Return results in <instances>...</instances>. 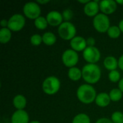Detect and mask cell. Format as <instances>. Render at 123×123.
<instances>
[{"label":"cell","instance_id":"cell-37","mask_svg":"<svg viewBox=\"0 0 123 123\" xmlns=\"http://www.w3.org/2000/svg\"><path fill=\"white\" fill-rule=\"evenodd\" d=\"M116 2H117V4H120V5H122L123 6V0H117V1H116Z\"/></svg>","mask_w":123,"mask_h":123},{"label":"cell","instance_id":"cell-1","mask_svg":"<svg viewBox=\"0 0 123 123\" xmlns=\"http://www.w3.org/2000/svg\"><path fill=\"white\" fill-rule=\"evenodd\" d=\"M82 79L86 84L93 85L99 82L102 76V71L100 67L97 64L87 63L83 66Z\"/></svg>","mask_w":123,"mask_h":123},{"label":"cell","instance_id":"cell-25","mask_svg":"<svg viewBox=\"0 0 123 123\" xmlns=\"http://www.w3.org/2000/svg\"><path fill=\"white\" fill-rule=\"evenodd\" d=\"M108 79L112 83H119L121 80V75L120 73L117 70L110 71L108 74Z\"/></svg>","mask_w":123,"mask_h":123},{"label":"cell","instance_id":"cell-9","mask_svg":"<svg viewBox=\"0 0 123 123\" xmlns=\"http://www.w3.org/2000/svg\"><path fill=\"white\" fill-rule=\"evenodd\" d=\"M82 55L86 62L92 64H97L101 58V53L95 46L86 47V48L82 52Z\"/></svg>","mask_w":123,"mask_h":123},{"label":"cell","instance_id":"cell-2","mask_svg":"<svg viewBox=\"0 0 123 123\" xmlns=\"http://www.w3.org/2000/svg\"><path fill=\"white\" fill-rule=\"evenodd\" d=\"M97 95V91L94 87L88 84H81L76 91L77 99L84 105H89L94 102Z\"/></svg>","mask_w":123,"mask_h":123},{"label":"cell","instance_id":"cell-16","mask_svg":"<svg viewBox=\"0 0 123 123\" xmlns=\"http://www.w3.org/2000/svg\"><path fill=\"white\" fill-rule=\"evenodd\" d=\"M104 66L109 71L117 70L118 67V60L112 55L107 56L104 60Z\"/></svg>","mask_w":123,"mask_h":123},{"label":"cell","instance_id":"cell-34","mask_svg":"<svg viewBox=\"0 0 123 123\" xmlns=\"http://www.w3.org/2000/svg\"><path fill=\"white\" fill-rule=\"evenodd\" d=\"M118 88L121 90V92L123 93V78L121 79V80L118 83Z\"/></svg>","mask_w":123,"mask_h":123},{"label":"cell","instance_id":"cell-15","mask_svg":"<svg viewBox=\"0 0 123 123\" xmlns=\"http://www.w3.org/2000/svg\"><path fill=\"white\" fill-rule=\"evenodd\" d=\"M94 102L99 107H106L110 105L111 99L108 93L100 92L97 94Z\"/></svg>","mask_w":123,"mask_h":123},{"label":"cell","instance_id":"cell-10","mask_svg":"<svg viewBox=\"0 0 123 123\" xmlns=\"http://www.w3.org/2000/svg\"><path fill=\"white\" fill-rule=\"evenodd\" d=\"M46 19L48 21V25L58 27L64 22L62 13L56 10H52L49 12L46 15Z\"/></svg>","mask_w":123,"mask_h":123},{"label":"cell","instance_id":"cell-30","mask_svg":"<svg viewBox=\"0 0 123 123\" xmlns=\"http://www.w3.org/2000/svg\"><path fill=\"white\" fill-rule=\"evenodd\" d=\"M95 123H113L112 122L111 120H110L109 118L107 117H102L98 119Z\"/></svg>","mask_w":123,"mask_h":123},{"label":"cell","instance_id":"cell-27","mask_svg":"<svg viewBox=\"0 0 123 123\" xmlns=\"http://www.w3.org/2000/svg\"><path fill=\"white\" fill-rule=\"evenodd\" d=\"M43 43L42 35L39 34H34L30 37V43L33 46H39Z\"/></svg>","mask_w":123,"mask_h":123},{"label":"cell","instance_id":"cell-35","mask_svg":"<svg viewBox=\"0 0 123 123\" xmlns=\"http://www.w3.org/2000/svg\"><path fill=\"white\" fill-rule=\"evenodd\" d=\"M118 27L121 31V32L123 33V19H121L120 22H119V24H118Z\"/></svg>","mask_w":123,"mask_h":123},{"label":"cell","instance_id":"cell-26","mask_svg":"<svg viewBox=\"0 0 123 123\" xmlns=\"http://www.w3.org/2000/svg\"><path fill=\"white\" fill-rule=\"evenodd\" d=\"M110 120L113 123H123V112L120 111L114 112L111 115Z\"/></svg>","mask_w":123,"mask_h":123},{"label":"cell","instance_id":"cell-8","mask_svg":"<svg viewBox=\"0 0 123 123\" xmlns=\"http://www.w3.org/2000/svg\"><path fill=\"white\" fill-rule=\"evenodd\" d=\"M26 23L25 17L21 14H14L8 19V28L12 32L21 31Z\"/></svg>","mask_w":123,"mask_h":123},{"label":"cell","instance_id":"cell-28","mask_svg":"<svg viewBox=\"0 0 123 123\" xmlns=\"http://www.w3.org/2000/svg\"><path fill=\"white\" fill-rule=\"evenodd\" d=\"M62 16L64 22H70L74 17V12L71 9H66L63 11Z\"/></svg>","mask_w":123,"mask_h":123},{"label":"cell","instance_id":"cell-33","mask_svg":"<svg viewBox=\"0 0 123 123\" xmlns=\"http://www.w3.org/2000/svg\"><path fill=\"white\" fill-rule=\"evenodd\" d=\"M39 5H43V4H46L50 2L49 0H40V1H36Z\"/></svg>","mask_w":123,"mask_h":123},{"label":"cell","instance_id":"cell-38","mask_svg":"<svg viewBox=\"0 0 123 123\" xmlns=\"http://www.w3.org/2000/svg\"><path fill=\"white\" fill-rule=\"evenodd\" d=\"M30 123H40V122H39L38 120H33V121H30Z\"/></svg>","mask_w":123,"mask_h":123},{"label":"cell","instance_id":"cell-3","mask_svg":"<svg viewBox=\"0 0 123 123\" xmlns=\"http://www.w3.org/2000/svg\"><path fill=\"white\" fill-rule=\"evenodd\" d=\"M61 88V81L55 76H48L42 84V89L47 95H54L57 94Z\"/></svg>","mask_w":123,"mask_h":123},{"label":"cell","instance_id":"cell-36","mask_svg":"<svg viewBox=\"0 0 123 123\" xmlns=\"http://www.w3.org/2000/svg\"><path fill=\"white\" fill-rule=\"evenodd\" d=\"M89 1V0H84V1H81V0H79V1H78V2L79 3H80V4H84V5H86L88 2Z\"/></svg>","mask_w":123,"mask_h":123},{"label":"cell","instance_id":"cell-19","mask_svg":"<svg viewBox=\"0 0 123 123\" xmlns=\"http://www.w3.org/2000/svg\"><path fill=\"white\" fill-rule=\"evenodd\" d=\"M43 43L48 45V46H52L53 45L56 41H57V37L56 35L52 32H46L43 35Z\"/></svg>","mask_w":123,"mask_h":123},{"label":"cell","instance_id":"cell-32","mask_svg":"<svg viewBox=\"0 0 123 123\" xmlns=\"http://www.w3.org/2000/svg\"><path fill=\"white\" fill-rule=\"evenodd\" d=\"M118 67L123 71V54L118 59Z\"/></svg>","mask_w":123,"mask_h":123},{"label":"cell","instance_id":"cell-24","mask_svg":"<svg viewBox=\"0 0 123 123\" xmlns=\"http://www.w3.org/2000/svg\"><path fill=\"white\" fill-rule=\"evenodd\" d=\"M121 33L122 32L120 31L119 27L118 26H115V25L111 26L109 28V30H107V34L108 37L112 38V39H117V38H118L120 36Z\"/></svg>","mask_w":123,"mask_h":123},{"label":"cell","instance_id":"cell-12","mask_svg":"<svg viewBox=\"0 0 123 123\" xmlns=\"http://www.w3.org/2000/svg\"><path fill=\"white\" fill-rule=\"evenodd\" d=\"M99 1L97 0L89 1L86 5L84 6V13L85 15L89 17H94L100 11L99 9Z\"/></svg>","mask_w":123,"mask_h":123},{"label":"cell","instance_id":"cell-13","mask_svg":"<svg viewBox=\"0 0 123 123\" xmlns=\"http://www.w3.org/2000/svg\"><path fill=\"white\" fill-rule=\"evenodd\" d=\"M70 45L72 50L76 52H83L87 47L86 39L81 36H76L70 41Z\"/></svg>","mask_w":123,"mask_h":123},{"label":"cell","instance_id":"cell-14","mask_svg":"<svg viewBox=\"0 0 123 123\" xmlns=\"http://www.w3.org/2000/svg\"><path fill=\"white\" fill-rule=\"evenodd\" d=\"M11 123H30L29 114L25 110H16L11 117Z\"/></svg>","mask_w":123,"mask_h":123},{"label":"cell","instance_id":"cell-21","mask_svg":"<svg viewBox=\"0 0 123 123\" xmlns=\"http://www.w3.org/2000/svg\"><path fill=\"white\" fill-rule=\"evenodd\" d=\"M34 25L35 27L40 30H44L47 28L48 23L46 19V17L43 16H40L38 18H37L35 20H34Z\"/></svg>","mask_w":123,"mask_h":123},{"label":"cell","instance_id":"cell-23","mask_svg":"<svg viewBox=\"0 0 123 123\" xmlns=\"http://www.w3.org/2000/svg\"><path fill=\"white\" fill-rule=\"evenodd\" d=\"M71 123H91L90 117L85 113H79L75 115Z\"/></svg>","mask_w":123,"mask_h":123},{"label":"cell","instance_id":"cell-31","mask_svg":"<svg viewBox=\"0 0 123 123\" xmlns=\"http://www.w3.org/2000/svg\"><path fill=\"white\" fill-rule=\"evenodd\" d=\"M0 25L1 27V28H6L8 27V19H3L1 20L0 22Z\"/></svg>","mask_w":123,"mask_h":123},{"label":"cell","instance_id":"cell-7","mask_svg":"<svg viewBox=\"0 0 123 123\" xmlns=\"http://www.w3.org/2000/svg\"><path fill=\"white\" fill-rule=\"evenodd\" d=\"M62 63L66 67L68 68L75 67L79 63V57L77 52L71 49H67L62 53L61 55Z\"/></svg>","mask_w":123,"mask_h":123},{"label":"cell","instance_id":"cell-20","mask_svg":"<svg viewBox=\"0 0 123 123\" xmlns=\"http://www.w3.org/2000/svg\"><path fill=\"white\" fill-rule=\"evenodd\" d=\"M12 39V31L8 28H1L0 30V43L1 44L8 43Z\"/></svg>","mask_w":123,"mask_h":123},{"label":"cell","instance_id":"cell-29","mask_svg":"<svg viewBox=\"0 0 123 123\" xmlns=\"http://www.w3.org/2000/svg\"><path fill=\"white\" fill-rule=\"evenodd\" d=\"M86 44L87 47H94L96 44V40L92 37H89L86 39Z\"/></svg>","mask_w":123,"mask_h":123},{"label":"cell","instance_id":"cell-18","mask_svg":"<svg viewBox=\"0 0 123 123\" xmlns=\"http://www.w3.org/2000/svg\"><path fill=\"white\" fill-rule=\"evenodd\" d=\"M68 76L71 81H78L82 78V71L76 66L71 68L68 71Z\"/></svg>","mask_w":123,"mask_h":123},{"label":"cell","instance_id":"cell-17","mask_svg":"<svg viewBox=\"0 0 123 123\" xmlns=\"http://www.w3.org/2000/svg\"><path fill=\"white\" fill-rule=\"evenodd\" d=\"M12 104L17 110H22L27 106V99L22 94H17L14 96L12 100Z\"/></svg>","mask_w":123,"mask_h":123},{"label":"cell","instance_id":"cell-22","mask_svg":"<svg viewBox=\"0 0 123 123\" xmlns=\"http://www.w3.org/2000/svg\"><path fill=\"white\" fill-rule=\"evenodd\" d=\"M109 95H110L111 101L116 102H119L122 99L123 93L119 88H114L110 92Z\"/></svg>","mask_w":123,"mask_h":123},{"label":"cell","instance_id":"cell-5","mask_svg":"<svg viewBox=\"0 0 123 123\" xmlns=\"http://www.w3.org/2000/svg\"><path fill=\"white\" fill-rule=\"evenodd\" d=\"M93 27L96 31L100 33L107 32L110 26V20L107 15L99 13L96 17L93 18Z\"/></svg>","mask_w":123,"mask_h":123},{"label":"cell","instance_id":"cell-6","mask_svg":"<svg viewBox=\"0 0 123 123\" xmlns=\"http://www.w3.org/2000/svg\"><path fill=\"white\" fill-rule=\"evenodd\" d=\"M22 11L24 16L30 19L35 20L41 16L40 5H39L36 1H29L25 3L23 6Z\"/></svg>","mask_w":123,"mask_h":123},{"label":"cell","instance_id":"cell-4","mask_svg":"<svg viewBox=\"0 0 123 123\" xmlns=\"http://www.w3.org/2000/svg\"><path fill=\"white\" fill-rule=\"evenodd\" d=\"M58 34L63 40L71 41L76 36V28L71 22H63L58 27Z\"/></svg>","mask_w":123,"mask_h":123},{"label":"cell","instance_id":"cell-11","mask_svg":"<svg viewBox=\"0 0 123 123\" xmlns=\"http://www.w3.org/2000/svg\"><path fill=\"white\" fill-rule=\"evenodd\" d=\"M117 4L114 0H102L99 1V9L101 13L106 15L112 14L117 10Z\"/></svg>","mask_w":123,"mask_h":123}]
</instances>
